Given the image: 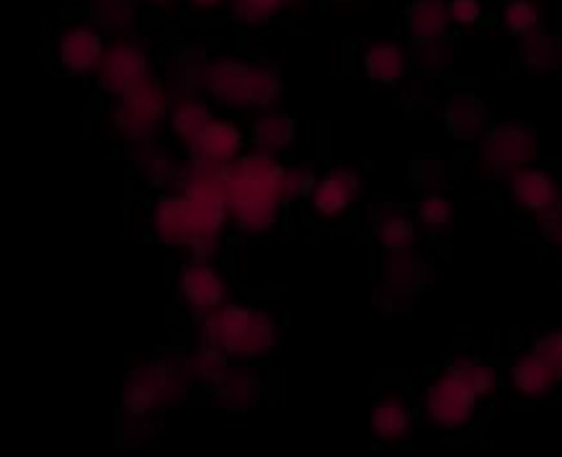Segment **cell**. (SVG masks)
<instances>
[{
  "instance_id": "10",
  "label": "cell",
  "mask_w": 562,
  "mask_h": 457,
  "mask_svg": "<svg viewBox=\"0 0 562 457\" xmlns=\"http://www.w3.org/2000/svg\"><path fill=\"white\" fill-rule=\"evenodd\" d=\"M155 78V57L145 40L137 34L116 36L109 42L99 68L93 73V83L101 93L120 99Z\"/></svg>"
},
{
  "instance_id": "33",
  "label": "cell",
  "mask_w": 562,
  "mask_h": 457,
  "mask_svg": "<svg viewBox=\"0 0 562 457\" xmlns=\"http://www.w3.org/2000/svg\"><path fill=\"white\" fill-rule=\"evenodd\" d=\"M501 24L516 42L547 29L544 5L539 0H503Z\"/></svg>"
},
{
  "instance_id": "31",
  "label": "cell",
  "mask_w": 562,
  "mask_h": 457,
  "mask_svg": "<svg viewBox=\"0 0 562 457\" xmlns=\"http://www.w3.org/2000/svg\"><path fill=\"white\" fill-rule=\"evenodd\" d=\"M457 63V44L452 36H441V40L411 44V68L420 78L436 80L449 76Z\"/></svg>"
},
{
  "instance_id": "2",
  "label": "cell",
  "mask_w": 562,
  "mask_h": 457,
  "mask_svg": "<svg viewBox=\"0 0 562 457\" xmlns=\"http://www.w3.org/2000/svg\"><path fill=\"white\" fill-rule=\"evenodd\" d=\"M286 164L279 156L248 151L225 168V197L233 227L246 238L269 235L290 208L284 191Z\"/></svg>"
},
{
  "instance_id": "3",
  "label": "cell",
  "mask_w": 562,
  "mask_h": 457,
  "mask_svg": "<svg viewBox=\"0 0 562 457\" xmlns=\"http://www.w3.org/2000/svg\"><path fill=\"white\" fill-rule=\"evenodd\" d=\"M194 342L212 346L231 363H263L281 342V323L266 305L231 300L194 321Z\"/></svg>"
},
{
  "instance_id": "41",
  "label": "cell",
  "mask_w": 562,
  "mask_h": 457,
  "mask_svg": "<svg viewBox=\"0 0 562 457\" xmlns=\"http://www.w3.org/2000/svg\"><path fill=\"white\" fill-rule=\"evenodd\" d=\"M537 227L542 231V235L552 243V246H558L562 250V208L558 212H552V215L547 218L544 223H539Z\"/></svg>"
},
{
  "instance_id": "35",
  "label": "cell",
  "mask_w": 562,
  "mask_h": 457,
  "mask_svg": "<svg viewBox=\"0 0 562 457\" xmlns=\"http://www.w3.org/2000/svg\"><path fill=\"white\" fill-rule=\"evenodd\" d=\"M292 5V0H227V11L243 29H263L277 21Z\"/></svg>"
},
{
  "instance_id": "46",
  "label": "cell",
  "mask_w": 562,
  "mask_h": 457,
  "mask_svg": "<svg viewBox=\"0 0 562 457\" xmlns=\"http://www.w3.org/2000/svg\"><path fill=\"white\" fill-rule=\"evenodd\" d=\"M292 3H297V0H292Z\"/></svg>"
},
{
  "instance_id": "13",
  "label": "cell",
  "mask_w": 562,
  "mask_h": 457,
  "mask_svg": "<svg viewBox=\"0 0 562 457\" xmlns=\"http://www.w3.org/2000/svg\"><path fill=\"white\" fill-rule=\"evenodd\" d=\"M364 199V174L351 166H330L317 176L307 212L317 223H344Z\"/></svg>"
},
{
  "instance_id": "40",
  "label": "cell",
  "mask_w": 562,
  "mask_h": 457,
  "mask_svg": "<svg viewBox=\"0 0 562 457\" xmlns=\"http://www.w3.org/2000/svg\"><path fill=\"white\" fill-rule=\"evenodd\" d=\"M531 349L542 354L547 363L562 375V328L547 331V334L537 336L535 342H531Z\"/></svg>"
},
{
  "instance_id": "24",
  "label": "cell",
  "mask_w": 562,
  "mask_h": 457,
  "mask_svg": "<svg viewBox=\"0 0 562 457\" xmlns=\"http://www.w3.org/2000/svg\"><path fill=\"white\" fill-rule=\"evenodd\" d=\"M248 143L250 151L269 153V156H284L300 143V124L290 112L273 107L266 112L254 114L248 124Z\"/></svg>"
},
{
  "instance_id": "17",
  "label": "cell",
  "mask_w": 562,
  "mask_h": 457,
  "mask_svg": "<svg viewBox=\"0 0 562 457\" xmlns=\"http://www.w3.org/2000/svg\"><path fill=\"white\" fill-rule=\"evenodd\" d=\"M254 57L238 53L212 55L204 76V96L225 112H248V76Z\"/></svg>"
},
{
  "instance_id": "1",
  "label": "cell",
  "mask_w": 562,
  "mask_h": 457,
  "mask_svg": "<svg viewBox=\"0 0 562 457\" xmlns=\"http://www.w3.org/2000/svg\"><path fill=\"white\" fill-rule=\"evenodd\" d=\"M233 225L225 197V171L183 160L173 189L155 194L147 233L160 248L181 256L217 259Z\"/></svg>"
},
{
  "instance_id": "36",
  "label": "cell",
  "mask_w": 562,
  "mask_h": 457,
  "mask_svg": "<svg viewBox=\"0 0 562 457\" xmlns=\"http://www.w3.org/2000/svg\"><path fill=\"white\" fill-rule=\"evenodd\" d=\"M187 359H189V370L194 375L196 386L202 390L210 386L222 370H225L227 363H231L225 354H220L217 349H212V346L199 344V342H194V346L187 349Z\"/></svg>"
},
{
  "instance_id": "28",
  "label": "cell",
  "mask_w": 562,
  "mask_h": 457,
  "mask_svg": "<svg viewBox=\"0 0 562 457\" xmlns=\"http://www.w3.org/2000/svg\"><path fill=\"white\" fill-rule=\"evenodd\" d=\"M284 76L281 68L273 60L266 57H254L250 60V76H248V112H266V109L279 107L284 99Z\"/></svg>"
},
{
  "instance_id": "42",
  "label": "cell",
  "mask_w": 562,
  "mask_h": 457,
  "mask_svg": "<svg viewBox=\"0 0 562 457\" xmlns=\"http://www.w3.org/2000/svg\"><path fill=\"white\" fill-rule=\"evenodd\" d=\"M181 3H187L189 9L194 11L206 13V11H217L222 5H227V0H181Z\"/></svg>"
},
{
  "instance_id": "22",
  "label": "cell",
  "mask_w": 562,
  "mask_h": 457,
  "mask_svg": "<svg viewBox=\"0 0 562 457\" xmlns=\"http://www.w3.org/2000/svg\"><path fill=\"white\" fill-rule=\"evenodd\" d=\"M506 382L524 401H547V398L558 393L562 386V375L547 363L542 354L529 346L519 357L512 359L506 370Z\"/></svg>"
},
{
  "instance_id": "15",
  "label": "cell",
  "mask_w": 562,
  "mask_h": 457,
  "mask_svg": "<svg viewBox=\"0 0 562 457\" xmlns=\"http://www.w3.org/2000/svg\"><path fill=\"white\" fill-rule=\"evenodd\" d=\"M506 191L514 208L537 225L562 208V179L547 166L535 164L521 168L506 181Z\"/></svg>"
},
{
  "instance_id": "29",
  "label": "cell",
  "mask_w": 562,
  "mask_h": 457,
  "mask_svg": "<svg viewBox=\"0 0 562 457\" xmlns=\"http://www.w3.org/2000/svg\"><path fill=\"white\" fill-rule=\"evenodd\" d=\"M443 367L468 382V386L477 393L480 401H491V398L501 390V370L491 363V359L480 357V354L460 352L454 354V357H449Z\"/></svg>"
},
{
  "instance_id": "32",
  "label": "cell",
  "mask_w": 562,
  "mask_h": 457,
  "mask_svg": "<svg viewBox=\"0 0 562 457\" xmlns=\"http://www.w3.org/2000/svg\"><path fill=\"white\" fill-rule=\"evenodd\" d=\"M413 218L420 227V233L434 235V238H441L454 227V202L447 191H426V194H418L416 202L411 204Z\"/></svg>"
},
{
  "instance_id": "45",
  "label": "cell",
  "mask_w": 562,
  "mask_h": 457,
  "mask_svg": "<svg viewBox=\"0 0 562 457\" xmlns=\"http://www.w3.org/2000/svg\"><path fill=\"white\" fill-rule=\"evenodd\" d=\"M539 3H554V0H539Z\"/></svg>"
},
{
  "instance_id": "23",
  "label": "cell",
  "mask_w": 562,
  "mask_h": 457,
  "mask_svg": "<svg viewBox=\"0 0 562 457\" xmlns=\"http://www.w3.org/2000/svg\"><path fill=\"white\" fill-rule=\"evenodd\" d=\"M361 70L372 83L380 86H403L411 76V44L401 40H376L369 42L361 53Z\"/></svg>"
},
{
  "instance_id": "7",
  "label": "cell",
  "mask_w": 562,
  "mask_h": 457,
  "mask_svg": "<svg viewBox=\"0 0 562 457\" xmlns=\"http://www.w3.org/2000/svg\"><path fill=\"white\" fill-rule=\"evenodd\" d=\"M173 294L181 311L194 321L235 300L231 275L206 256H183L173 271Z\"/></svg>"
},
{
  "instance_id": "30",
  "label": "cell",
  "mask_w": 562,
  "mask_h": 457,
  "mask_svg": "<svg viewBox=\"0 0 562 457\" xmlns=\"http://www.w3.org/2000/svg\"><path fill=\"white\" fill-rule=\"evenodd\" d=\"M139 3L143 0H88V19L101 26L106 36H130L137 32Z\"/></svg>"
},
{
  "instance_id": "37",
  "label": "cell",
  "mask_w": 562,
  "mask_h": 457,
  "mask_svg": "<svg viewBox=\"0 0 562 457\" xmlns=\"http://www.w3.org/2000/svg\"><path fill=\"white\" fill-rule=\"evenodd\" d=\"M317 176H321V174H317L315 166H310V164L286 166V174H284L286 202H290V204L307 202L310 194H313V189H315Z\"/></svg>"
},
{
  "instance_id": "18",
  "label": "cell",
  "mask_w": 562,
  "mask_h": 457,
  "mask_svg": "<svg viewBox=\"0 0 562 457\" xmlns=\"http://www.w3.org/2000/svg\"><path fill=\"white\" fill-rule=\"evenodd\" d=\"M250 151L248 130L240 127L231 116H220L191 143L187 151V160L206 168H231L240 156Z\"/></svg>"
},
{
  "instance_id": "20",
  "label": "cell",
  "mask_w": 562,
  "mask_h": 457,
  "mask_svg": "<svg viewBox=\"0 0 562 457\" xmlns=\"http://www.w3.org/2000/svg\"><path fill=\"white\" fill-rule=\"evenodd\" d=\"M210 60V47L202 42L176 44L160 65V83L168 88V93H171L173 99L204 96V76Z\"/></svg>"
},
{
  "instance_id": "12",
  "label": "cell",
  "mask_w": 562,
  "mask_h": 457,
  "mask_svg": "<svg viewBox=\"0 0 562 457\" xmlns=\"http://www.w3.org/2000/svg\"><path fill=\"white\" fill-rule=\"evenodd\" d=\"M204 393L220 414L243 419L263 403L269 382L256 363H227L225 370L204 388Z\"/></svg>"
},
{
  "instance_id": "26",
  "label": "cell",
  "mask_w": 562,
  "mask_h": 457,
  "mask_svg": "<svg viewBox=\"0 0 562 457\" xmlns=\"http://www.w3.org/2000/svg\"><path fill=\"white\" fill-rule=\"evenodd\" d=\"M217 120V112L204 96H187V99H173L171 116H168V132L183 151Z\"/></svg>"
},
{
  "instance_id": "44",
  "label": "cell",
  "mask_w": 562,
  "mask_h": 457,
  "mask_svg": "<svg viewBox=\"0 0 562 457\" xmlns=\"http://www.w3.org/2000/svg\"><path fill=\"white\" fill-rule=\"evenodd\" d=\"M325 3H333V5H346V3H351V0H325Z\"/></svg>"
},
{
  "instance_id": "19",
  "label": "cell",
  "mask_w": 562,
  "mask_h": 457,
  "mask_svg": "<svg viewBox=\"0 0 562 457\" xmlns=\"http://www.w3.org/2000/svg\"><path fill=\"white\" fill-rule=\"evenodd\" d=\"M124 156H127L130 174L135 176V181L153 194L173 189L183 168V160L176 156L171 145L160 143V137L127 145Z\"/></svg>"
},
{
  "instance_id": "21",
  "label": "cell",
  "mask_w": 562,
  "mask_h": 457,
  "mask_svg": "<svg viewBox=\"0 0 562 457\" xmlns=\"http://www.w3.org/2000/svg\"><path fill=\"white\" fill-rule=\"evenodd\" d=\"M493 116L485 99L470 88H457L447 96L441 109V127L449 140L460 145H477L487 130H491Z\"/></svg>"
},
{
  "instance_id": "8",
  "label": "cell",
  "mask_w": 562,
  "mask_h": 457,
  "mask_svg": "<svg viewBox=\"0 0 562 457\" xmlns=\"http://www.w3.org/2000/svg\"><path fill=\"white\" fill-rule=\"evenodd\" d=\"M434 264L418 246L401 250V254H384L380 269V305L382 313L403 315L411 313L413 305L431 290Z\"/></svg>"
},
{
  "instance_id": "5",
  "label": "cell",
  "mask_w": 562,
  "mask_h": 457,
  "mask_svg": "<svg viewBox=\"0 0 562 457\" xmlns=\"http://www.w3.org/2000/svg\"><path fill=\"white\" fill-rule=\"evenodd\" d=\"M171 107L173 96L160 83V78H153L135 91L114 99L109 109V127L124 145L155 140L162 130H168Z\"/></svg>"
},
{
  "instance_id": "16",
  "label": "cell",
  "mask_w": 562,
  "mask_h": 457,
  "mask_svg": "<svg viewBox=\"0 0 562 457\" xmlns=\"http://www.w3.org/2000/svg\"><path fill=\"white\" fill-rule=\"evenodd\" d=\"M364 227L382 254H401V250L416 248L420 238L413 210H405L401 202L390 197L369 199L364 208Z\"/></svg>"
},
{
  "instance_id": "9",
  "label": "cell",
  "mask_w": 562,
  "mask_h": 457,
  "mask_svg": "<svg viewBox=\"0 0 562 457\" xmlns=\"http://www.w3.org/2000/svg\"><path fill=\"white\" fill-rule=\"evenodd\" d=\"M480 398L462 378L443 367L436 372L420 395V414L439 432H464L477 422Z\"/></svg>"
},
{
  "instance_id": "38",
  "label": "cell",
  "mask_w": 562,
  "mask_h": 457,
  "mask_svg": "<svg viewBox=\"0 0 562 457\" xmlns=\"http://www.w3.org/2000/svg\"><path fill=\"white\" fill-rule=\"evenodd\" d=\"M454 29H475L485 21V0H447Z\"/></svg>"
},
{
  "instance_id": "27",
  "label": "cell",
  "mask_w": 562,
  "mask_h": 457,
  "mask_svg": "<svg viewBox=\"0 0 562 457\" xmlns=\"http://www.w3.org/2000/svg\"><path fill=\"white\" fill-rule=\"evenodd\" d=\"M516 60L527 73H537V76H550V73L562 70V34L552 32V29H542V32L519 40L516 44Z\"/></svg>"
},
{
  "instance_id": "11",
  "label": "cell",
  "mask_w": 562,
  "mask_h": 457,
  "mask_svg": "<svg viewBox=\"0 0 562 457\" xmlns=\"http://www.w3.org/2000/svg\"><path fill=\"white\" fill-rule=\"evenodd\" d=\"M109 47V36L91 19H70L52 36V60L70 78L93 76L103 53Z\"/></svg>"
},
{
  "instance_id": "25",
  "label": "cell",
  "mask_w": 562,
  "mask_h": 457,
  "mask_svg": "<svg viewBox=\"0 0 562 457\" xmlns=\"http://www.w3.org/2000/svg\"><path fill=\"white\" fill-rule=\"evenodd\" d=\"M403 26L411 44L449 36L452 21L447 0H408L403 9Z\"/></svg>"
},
{
  "instance_id": "39",
  "label": "cell",
  "mask_w": 562,
  "mask_h": 457,
  "mask_svg": "<svg viewBox=\"0 0 562 457\" xmlns=\"http://www.w3.org/2000/svg\"><path fill=\"white\" fill-rule=\"evenodd\" d=\"M397 107L403 109L405 114H426L428 109L434 107V93L428 91L424 83H408L401 86V99H397Z\"/></svg>"
},
{
  "instance_id": "34",
  "label": "cell",
  "mask_w": 562,
  "mask_h": 457,
  "mask_svg": "<svg viewBox=\"0 0 562 457\" xmlns=\"http://www.w3.org/2000/svg\"><path fill=\"white\" fill-rule=\"evenodd\" d=\"M405 181L416 194H426V191H447L452 183V166L447 158L439 156H416L411 158L408 171H405Z\"/></svg>"
},
{
  "instance_id": "43",
  "label": "cell",
  "mask_w": 562,
  "mask_h": 457,
  "mask_svg": "<svg viewBox=\"0 0 562 457\" xmlns=\"http://www.w3.org/2000/svg\"><path fill=\"white\" fill-rule=\"evenodd\" d=\"M145 5H153V9H171L173 3H179V0H143Z\"/></svg>"
},
{
  "instance_id": "14",
  "label": "cell",
  "mask_w": 562,
  "mask_h": 457,
  "mask_svg": "<svg viewBox=\"0 0 562 457\" xmlns=\"http://www.w3.org/2000/svg\"><path fill=\"white\" fill-rule=\"evenodd\" d=\"M420 409L403 386H384L376 390L369 405V432L382 445H405L413 437Z\"/></svg>"
},
{
  "instance_id": "6",
  "label": "cell",
  "mask_w": 562,
  "mask_h": 457,
  "mask_svg": "<svg viewBox=\"0 0 562 457\" xmlns=\"http://www.w3.org/2000/svg\"><path fill=\"white\" fill-rule=\"evenodd\" d=\"M477 147V168L487 181L506 183L521 168L539 164V135L531 124L501 122L491 124Z\"/></svg>"
},
{
  "instance_id": "4",
  "label": "cell",
  "mask_w": 562,
  "mask_h": 457,
  "mask_svg": "<svg viewBox=\"0 0 562 457\" xmlns=\"http://www.w3.org/2000/svg\"><path fill=\"white\" fill-rule=\"evenodd\" d=\"M199 386L189 370L187 352H162L139 359L124 375L120 390V411L130 416L158 419L166 411L179 409Z\"/></svg>"
}]
</instances>
